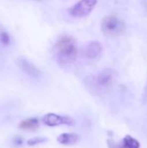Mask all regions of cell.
<instances>
[{"label":"cell","instance_id":"7","mask_svg":"<svg viewBox=\"0 0 147 148\" xmlns=\"http://www.w3.org/2000/svg\"><path fill=\"white\" fill-rule=\"evenodd\" d=\"M113 71L110 69H105L98 75L96 78V82L100 87H107L113 82Z\"/></svg>","mask_w":147,"mask_h":148},{"label":"cell","instance_id":"11","mask_svg":"<svg viewBox=\"0 0 147 148\" xmlns=\"http://www.w3.org/2000/svg\"><path fill=\"white\" fill-rule=\"evenodd\" d=\"M47 140H48V139L45 138V137L37 136V137H34V138H32V139H29V140L27 141V145L29 146V147H33V146L41 144V143H44V142H46Z\"/></svg>","mask_w":147,"mask_h":148},{"label":"cell","instance_id":"13","mask_svg":"<svg viewBox=\"0 0 147 148\" xmlns=\"http://www.w3.org/2000/svg\"><path fill=\"white\" fill-rule=\"evenodd\" d=\"M145 2L146 3V8H147V0H145Z\"/></svg>","mask_w":147,"mask_h":148},{"label":"cell","instance_id":"1","mask_svg":"<svg viewBox=\"0 0 147 148\" xmlns=\"http://www.w3.org/2000/svg\"><path fill=\"white\" fill-rule=\"evenodd\" d=\"M55 55L58 62L66 63L70 62L77 54V44L71 36H62L54 46Z\"/></svg>","mask_w":147,"mask_h":148},{"label":"cell","instance_id":"12","mask_svg":"<svg viewBox=\"0 0 147 148\" xmlns=\"http://www.w3.org/2000/svg\"><path fill=\"white\" fill-rule=\"evenodd\" d=\"M10 37L9 34L6 31H1L0 32V42L3 45H8L10 44Z\"/></svg>","mask_w":147,"mask_h":148},{"label":"cell","instance_id":"5","mask_svg":"<svg viewBox=\"0 0 147 148\" xmlns=\"http://www.w3.org/2000/svg\"><path fill=\"white\" fill-rule=\"evenodd\" d=\"M16 64L27 75H29L34 79H38L42 75L41 71L35 65H33L30 62H29L28 60H26L24 58H22V57L17 58L16 61Z\"/></svg>","mask_w":147,"mask_h":148},{"label":"cell","instance_id":"6","mask_svg":"<svg viewBox=\"0 0 147 148\" xmlns=\"http://www.w3.org/2000/svg\"><path fill=\"white\" fill-rule=\"evenodd\" d=\"M101 44L97 41H92L86 45L84 49V56L89 59H94L101 54Z\"/></svg>","mask_w":147,"mask_h":148},{"label":"cell","instance_id":"8","mask_svg":"<svg viewBox=\"0 0 147 148\" xmlns=\"http://www.w3.org/2000/svg\"><path fill=\"white\" fill-rule=\"evenodd\" d=\"M80 138L75 134H62L57 137V141L65 146H72L79 141Z\"/></svg>","mask_w":147,"mask_h":148},{"label":"cell","instance_id":"10","mask_svg":"<svg viewBox=\"0 0 147 148\" xmlns=\"http://www.w3.org/2000/svg\"><path fill=\"white\" fill-rule=\"evenodd\" d=\"M123 142H124L123 148H139L140 147L139 142L131 135H126L124 138Z\"/></svg>","mask_w":147,"mask_h":148},{"label":"cell","instance_id":"4","mask_svg":"<svg viewBox=\"0 0 147 148\" xmlns=\"http://www.w3.org/2000/svg\"><path fill=\"white\" fill-rule=\"evenodd\" d=\"M42 122L48 127H57L61 125H68V126H74L75 124V121L68 116H62L58 115L53 113H49L45 114L42 117Z\"/></svg>","mask_w":147,"mask_h":148},{"label":"cell","instance_id":"2","mask_svg":"<svg viewBox=\"0 0 147 148\" xmlns=\"http://www.w3.org/2000/svg\"><path fill=\"white\" fill-rule=\"evenodd\" d=\"M125 23L122 20L114 16H106L101 23V29L106 35H119L125 29Z\"/></svg>","mask_w":147,"mask_h":148},{"label":"cell","instance_id":"14","mask_svg":"<svg viewBox=\"0 0 147 148\" xmlns=\"http://www.w3.org/2000/svg\"><path fill=\"white\" fill-rule=\"evenodd\" d=\"M36 1H41V0H36Z\"/></svg>","mask_w":147,"mask_h":148},{"label":"cell","instance_id":"9","mask_svg":"<svg viewBox=\"0 0 147 148\" xmlns=\"http://www.w3.org/2000/svg\"><path fill=\"white\" fill-rule=\"evenodd\" d=\"M39 127V121L37 119L35 118H30L25 121H23L19 124V128L23 130H34L38 128Z\"/></svg>","mask_w":147,"mask_h":148},{"label":"cell","instance_id":"3","mask_svg":"<svg viewBox=\"0 0 147 148\" xmlns=\"http://www.w3.org/2000/svg\"><path fill=\"white\" fill-rule=\"evenodd\" d=\"M96 4L97 0H80L68 9V13L75 17H84L94 10Z\"/></svg>","mask_w":147,"mask_h":148}]
</instances>
